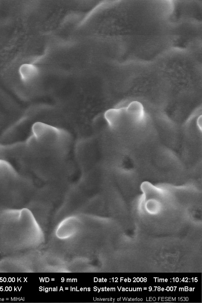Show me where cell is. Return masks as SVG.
I'll list each match as a JSON object with an SVG mask.
<instances>
[{
	"mask_svg": "<svg viewBox=\"0 0 202 303\" xmlns=\"http://www.w3.org/2000/svg\"><path fill=\"white\" fill-rule=\"evenodd\" d=\"M144 116L142 104L138 102H131L127 107L112 109L105 114V117L111 126H117L123 123H138Z\"/></svg>",
	"mask_w": 202,
	"mask_h": 303,
	"instance_id": "6da1fadb",
	"label": "cell"
},
{
	"mask_svg": "<svg viewBox=\"0 0 202 303\" xmlns=\"http://www.w3.org/2000/svg\"><path fill=\"white\" fill-rule=\"evenodd\" d=\"M32 132L38 142L52 146L62 145L69 137L68 133L63 129L40 122L33 125Z\"/></svg>",
	"mask_w": 202,
	"mask_h": 303,
	"instance_id": "7a4b0ae2",
	"label": "cell"
},
{
	"mask_svg": "<svg viewBox=\"0 0 202 303\" xmlns=\"http://www.w3.org/2000/svg\"><path fill=\"white\" fill-rule=\"evenodd\" d=\"M19 73L22 79L25 82H28L37 76L38 70L32 64H24L20 67Z\"/></svg>",
	"mask_w": 202,
	"mask_h": 303,
	"instance_id": "3957f363",
	"label": "cell"
},
{
	"mask_svg": "<svg viewBox=\"0 0 202 303\" xmlns=\"http://www.w3.org/2000/svg\"><path fill=\"white\" fill-rule=\"evenodd\" d=\"M16 172L11 165L6 161L0 160V180L15 177Z\"/></svg>",
	"mask_w": 202,
	"mask_h": 303,
	"instance_id": "277c9868",
	"label": "cell"
}]
</instances>
